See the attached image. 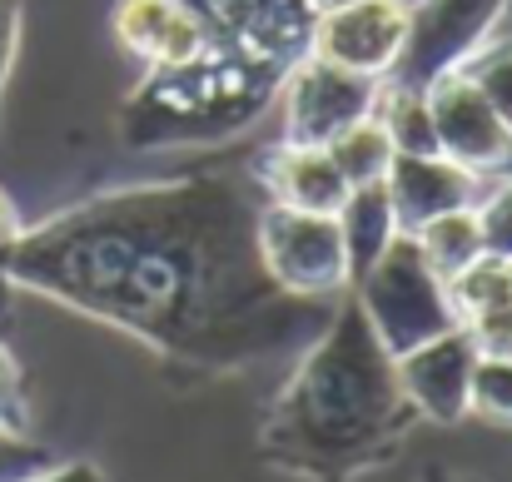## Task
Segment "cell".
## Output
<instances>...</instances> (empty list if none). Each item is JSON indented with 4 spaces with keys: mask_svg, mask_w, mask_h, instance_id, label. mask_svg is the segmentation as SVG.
Masks as SVG:
<instances>
[{
    "mask_svg": "<svg viewBox=\"0 0 512 482\" xmlns=\"http://www.w3.org/2000/svg\"><path fill=\"white\" fill-rule=\"evenodd\" d=\"M329 160L339 164L343 184L353 189V184H373V179H383L388 174V164H393V140H388V130L373 120V115H363V120H353L348 130H339L329 145Z\"/></svg>",
    "mask_w": 512,
    "mask_h": 482,
    "instance_id": "d6986e66",
    "label": "cell"
},
{
    "mask_svg": "<svg viewBox=\"0 0 512 482\" xmlns=\"http://www.w3.org/2000/svg\"><path fill=\"white\" fill-rule=\"evenodd\" d=\"M15 299H20V289H15V279L0 269V333L15 328Z\"/></svg>",
    "mask_w": 512,
    "mask_h": 482,
    "instance_id": "83f0119b",
    "label": "cell"
},
{
    "mask_svg": "<svg viewBox=\"0 0 512 482\" xmlns=\"http://www.w3.org/2000/svg\"><path fill=\"white\" fill-rule=\"evenodd\" d=\"M110 30L145 70H174L209 45L204 20L184 0H115Z\"/></svg>",
    "mask_w": 512,
    "mask_h": 482,
    "instance_id": "7c38bea8",
    "label": "cell"
},
{
    "mask_svg": "<svg viewBox=\"0 0 512 482\" xmlns=\"http://www.w3.org/2000/svg\"><path fill=\"white\" fill-rule=\"evenodd\" d=\"M473 363H478V343L458 323L448 333H438V338H428V343H418V348L393 358L408 403L418 408V418H428L438 428H458L468 418Z\"/></svg>",
    "mask_w": 512,
    "mask_h": 482,
    "instance_id": "8fae6325",
    "label": "cell"
},
{
    "mask_svg": "<svg viewBox=\"0 0 512 482\" xmlns=\"http://www.w3.org/2000/svg\"><path fill=\"white\" fill-rule=\"evenodd\" d=\"M254 239H259V259L279 289H289L299 299L348 294V254H343L339 214H309V209L259 199Z\"/></svg>",
    "mask_w": 512,
    "mask_h": 482,
    "instance_id": "5b68a950",
    "label": "cell"
},
{
    "mask_svg": "<svg viewBox=\"0 0 512 482\" xmlns=\"http://www.w3.org/2000/svg\"><path fill=\"white\" fill-rule=\"evenodd\" d=\"M378 85L383 80H373V75H353L343 65L319 60V55H299L279 85L284 140L289 145H329L353 120L373 115Z\"/></svg>",
    "mask_w": 512,
    "mask_h": 482,
    "instance_id": "52a82bcc",
    "label": "cell"
},
{
    "mask_svg": "<svg viewBox=\"0 0 512 482\" xmlns=\"http://www.w3.org/2000/svg\"><path fill=\"white\" fill-rule=\"evenodd\" d=\"M259 194L194 169L90 194L0 249L20 294L110 323L160 353L179 383L299 358L329 323V299L279 289L254 239Z\"/></svg>",
    "mask_w": 512,
    "mask_h": 482,
    "instance_id": "6da1fadb",
    "label": "cell"
},
{
    "mask_svg": "<svg viewBox=\"0 0 512 482\" xmlns=\"http://www.w3.org/2000/svg\"><path fill=\"white\" fill-rule=\"evenodd\" d=\"M353 304L373 328V338L398 358L438 333L453 328V304H448V279L423 259L418 239L408 229L393 234V244L368 264V274L348 289Z\"/></svg>",
    "mask_w": 512,
    "mask_h": 482,
    "instance_id": "277c9868",
    "label": "cell"
},
{
    "mask_svg": "<svg viewBox=\"0 0 512 482\" xmlns=\"http://www.w3.org/2000/svg\"><path fill=\"white\" fill-rule=\"evenodd\" d=\"M25 482H110V478H105L90 458H70V463H65V458H55L50 468H40L35 478H25Z\"/></svg>",
    "mask_w": 512,
    "mask_h": 482,
    "instance_id": "484cf974",
    "label": "cell"
},
{
    "mask_svg": "<svg viewBox=\"0 0 512 482\" xmlns=\"http://www.w3.org/2000/svg\"><path fill=\"white\" fill-rule=\"evenodd\" d=\"M0 423L15 433H30V398H25V373L0 333Z\"/></svg>",
    "mask_w": 512,
    "mask_h": 482,
    "instance_id": "cb8c5ba5",
    "label": "cell"
},
{
    "mask_svg": "<svg viewBox=\"0 0 512 482\" xmlns=\"http://www.w3.org/2000/svg\"><path fill=\"white\" fill-rule=\"evenodd\" d=\"M383 184H388L398 229H408V234L423 219H433V214L478 204V194H483V174L463 169V164L448 160V155H393Z\"/></svg>",
    "mask_w": 512,
    "mask_h": 482,
    "instance_id": "4fadbf2b",
    "label": "cell"
},
{
    "mask_svg": "<svg viewBox=\"0 0 512 482\" xmlns=\"http://www.w3.org/2000/svg\"><path fill=\"white\" fill-rule=\"evenodd\" d=\"M408 40V0H353L314 20L309 55L343 65L353 75L388 80Z\"/></svg>",
    "mask_w": 512,
    "mask_h": 482,
    "instance_id": "30bf717a",
    "label": "cell"
},
{
    "mask_svg": "<svg viewBox=\"0 0 512 482\" xmlns=\"http://www.w3.org/2000/svg\"><path fill=\"white\" fill-rule=\"evenodd\" d=\"M413 239H418L423 259H428L443 279L463 274L473 259H483V254H488V249H483V224H478V209H473V204L423 219V224L413 229Z\"/></svg>",
    "mask_w": 512,
    "mask_h": 482,
    "instance_id": "ac0fdd59",
    "label": "cell"
},
{
    "mask_svg": "<svg viewBox=\"0 0 512 482\" xmlns=\"http://www.w3.org/2000/svg\"><path fill=\"white\" fill-rule=\"evenodd\" d=\"M418 482H483V478H473V473H453V468H428Z\"/></svg>",
    "mask_w": 512,
    "mask_h": 482,
    "instance_id": "f1b7e54d",
    "label": "cell"
},
{
    "mask_svg": "<svg viewBox=\"0 0 512 482\" xmlns=\"http://www.w3.org/2000/svg\"><path fill=\"white\" fill-rule=\"evenodd\" d=\"M20 229H25V219H20V209H15V199H10V194L0 189V249H5V244H10V239H15Z\"/></svg>",
    "mask_w": 512,
    "mask_h": 482,
    "instance_id": "4316f807",
    "label": "cell"
},
{
    "mask_svg": "<svg viewBox=\"0 0 512 482\" xmlns=\"http://www.w3.org/2000/svg\"><path fill=\"white\" fill-rule=\"evenodd\" d=\"M20 30H25V5L20 0H0V125H5L10 70H15V55H20Z\"/></svg>",
    "mask_w": 512,
    "mask_h": 482,
    "instance_id": "d4e9b609",
    "label": "cell"
},
{
    "mask_svg": "<svg viewBox=\"0 0 512 482\" xmlns=\"http://www.w3.org/2000/svg\"><path fill=\"white\" fill-rule=\"evenodd\" d=\"M478 224H483V249L493 259L512 264V179H498L488 194H478Z\"/></svg>",
    "mask_w": 512,
    "mask_h": 482,
    "instance_id": "7402d4cb",
    "label": "cell"
},
{
    "mask_svg": "<svg viewBox=\"0 0 512 482\" xmlns=\"http://www.w3.org/2000/svg\"><path fill=\"white\" fill-rule=\"evenodd\" d=\"M423 100L433 110V130H438V150L448 160H458L473 174H508L512 169V130L503 115L488 105V95L473 85V75L463 65L438 70L423 85Z\"/></svg>",
    "mask_w": 512,
    "mask_h": 482,
    "instance_id": "ba28073f",
    "label": "cell"
},
{
    "mask_svg": "<svg viewBox=\"0 0 512 482\" xmlns=\"http://www.w3.org/2000/svg\"><path fill=\"white\" fill-rule=\"evenodd\" d=\"M508 353H512V348H508Z\"/></svg>",
    "mask_w": 512,
    "mask_h": 482,
    "instance_id": "4dcf8cb0",
    "label": "cell"
},
{
    "mask_svg": "<svg viewBox=\"0 0 512 482\" xmlns=\"http://www.w3.org/2000/svg\"><path fill=\"white\" fill-rule=\"evenodd\" d=\"M448 304L458 328H468V338L483 353H508L512 348V264L508 259H473L463 274L448 279Z\"/></svg>",
    "mask_w": 512,
    "mask_h": 482,
    "instance_id": "9a60e30c",
    "label": "cell"
},
{
    "mask_svg": "<svg viewBox=\"0 0 512 482\" xmlns=\"http://www.w3.org/2000/svg\"><path fill=\"white\" fill-rule=\"evenodd\" d=\"M373 120L388 130L393 155H443L438 150V130H433V110H428L418 85L383 80L378 100H373Z\"/></svg>",
    "mask_w": 512,
    "mask_h": 482,
    "instance_id": "e0dca14e",
    "label": "cell"
},
{
    "mask_svg": "<svg viewBox=\"0 0 512 482\" xmlns=\"http://www.w3.org/2000/svg\"><path fill=\"white\" fill-rule=\"evenodd\" d=\"M468 413H478L488 423H512V353L478 348L473 383H468Z\"/></svg>",
    "mask_w": 512,
    "mask_h": 482,
    "instance_id": "44dd1931",
    "label": "cell"
},
{
    "mask_svg": "<svg viewBox=\"0 0 512 482\" xmlns=\"http://www.w3.org/2000/svg\"><path fill=\"white\" fill-rule=\"evenodd\" d=\"M254 179L264 189V199L274 204H289V209H309V214H339L343 184L339 164L329 160L324 145H279L269 150L264 160H254Z\"/></svg>",
    "mask_w": 512,
    "mask_h": 482,
    "instance_id": "5bb4252c",
    "label": "cell"
},
{
    "mask_svg": "<svg viewBox=\"0 0 512 482\" xmlns=\"http://www.w3.org/2000/svg\"><path fill=\"white\" fill-rule=\"evenodd\" d=\"M50 463H55V453L45 443H35L30 433H15V428L0 423V482H25Z\"/></svg>",
    "mask_w": 512,
    "mask_h": 482,
    "instance_id": "603a6c76",
    "label": "cell"
},
{
    "mask_svg": "<svg viewBox=\"0 0 512 482\" xmlns=\"http://www.w3.org/2000/svg\"><path fill=\"white\" fill-rule=\"evenodd\" d=\"M413 428L418 408L398 383L393 353L373 338L363 309L343 299L274 393L259 458L299 482H358L393 463Z\"/></svg>",
    "mask_w": 512,
    "mask_h": 482,
    "instance_id": "7a4b0ae2",
    "label": "cell"
},
{
    "mask_svg": "<svg viewBox=\"0 0 512 482\" xmlns=\"http://www.w3.org/2000/svg\"><path fill=\"white\" fill-rule=\"evenodd\" d=\"M339 229H343V254H348V289L368 274V264L393 244L398 234V214L388 199V184H353L339 204Z\"/></svg>",
    "mask_w": 512,
    "mask_h": 482,
    "instance_id": "2e32d148",
    "label": "cell"
},
{
    "mask_svg": "<svg viewBox=\"0 0 512 482\" xmlns=\"http://www.w3.org/2000/svg\"><path fill=\"white\" fill-rule=\"evenodd\" d=\"M512 10V0H418L408 5V40L388 80L428 85L438 70L463 65Z\"/></svg>",
    "mask_w": 512,
    "mask_h": 482,
    "instance_id": "8992f818",
    "label": "cell"
},
{
    "mask_svg": "<svg viewBox=\"0 0 512 482\" xmlns=\"http://www.w3.org/2000/svg\"><path fill=\"white\" fill-rule=\"evenodd\" d=\"M343 5H353V0H309L314 20H319V15H329V10H343Z\"/></svg>",
    "mask_w": 512,
    "mask_h": 482,
    "instance_id": "f546056e",
    "label": "cell"
},
{
    "mask_svg": "<svg viewBox=\"0 0 512 482\" xmlns=\"http://www.w3.org/2000/svg\"><path fill=\"white\" fill-rule=\"evenodd\" d=\"M204 30L254 60H269L289 70L299 55H309L314 10L309 0H184Z\"/></svg>",
    "mask_w": 512,
    "mask_h": 482,
    "instance_id": "9c48e42d",
    "label": "cell"
},
{
    "mask_svg": "<svg viewBox=\"0 0 512 482\" xmlns=\"http://www.w3.org/2000/svg\"><path fill=\"white\" fill-rule=\"evenodd\" d=\"M463 70L473 75V85L488 95V105L503 115V125L512 130V35L493 30V35L463 60Z\"/></svg>",
    "mask_w": 512,
    "mask_h": 482,
    "instance_id": "ffe728a7",
    "label": "cell"
},
{
    "mask_svg": "<svg viewBox=\"0 0 512 482\" xmlns=\"http://www.w3.org/2000/svg\"><path fill=\"white\" fill-rule=\"evenodd\" d=\"M289 70L254 60L224 40L209 35V45L174 65L145 70V80L130 90L120 135L130 150H170V145H214L239 130H249L284 85Z\"/></svg>",
    "mask_w": 512,
    "mask_h": 482,
    "instance_id": "3957f363",
    "label": "cell"
}]
</instances>
